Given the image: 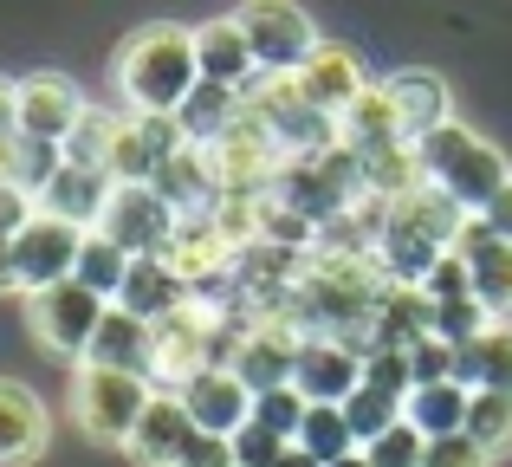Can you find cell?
Here are the masks:
<instances>
[{
    "label": "cell",
    "mask_w": 512,
    "mask_h": 467,
    "mask_svg": "<svg viewBox=\"0 0 512 467\" xmlns=\"http://www.w3.org/2000/svg\"><path fill=\"white\" fill-rule=\"evenodd\" d=\"M111 85H117V98H124L130 117H175L182 98L201 85L195 26H175V20L137 26L111 59Z\"/></svg>",
    "instance_id": "cell-1"
},
{
    "label": "cell",
    "mask_w": 512,
    "mask_h": 467,
    "mask_svg": "<svg viewBox=\"0 0 512 467\" xmlns=\"http://www.w3.org/2000/svg\"><path fill=\"white\" fill-rule=\"evenodd\" d=\"M461 228H467V208L448 202L441 189H428V182L415 195H402V202H389L383 234H376V266H383V279L422 286L428 266L461 240Z\"/></svg>",
    "instance_id": "cell-2"
},
{
    "label": "cell",
    "mask_w": 512,
    "mask_h": 467,
    "mask_svg": "<svg viewBox=\"0 0 512 467\" xmlns=\"http://www.w3.org/2000/svg\"><path fill=\"white\" fill-rule=\"evenodd\" d=\"M415 156H422V182L428 189H441L448 202H461L467 215H480V208L512 182L506 150H493V143L480 137V130H467V124H441L435 137L415 143Z\"/></svg>",
    "instance_id": "cell-3"
},
{
    "label": "cell",
    "mask_w": 512,
    "mask_h": 467,
    "mask_svg": "<svg viewBox=\"0 0 512 467\" xmlns=\"http://www.w3.org/2000/svg\"><path fill=\"white\" fill-rule=\"evenodd\" d=\"M156 383L130 377V370H104V364H72V422L91 435L98 448H124L137 416L150 409Z\"/></svg>",
    "instance_id": "cell-4"
},
{
    "label": "cell",
    "mask_w": 512,
    "mask_h": 467,
    "mask_svg": "<svg viewBox=\"0 0 512 467\" xmlns=\"http://www.w3.org/2000/svg\"><path fill=\"white\" fill-rule=\"evenodd\" d=\"M104 312H111V299H98L85 279H59L46 292H26V331L39 338V351L65 357V364H85L91 331H98Z\"/></svg>",
    "instance_id": "cell-5"
},
{
    "label": "cell",
    "mask_w": 512,
    "mask_h": 467,
    "mask_svg": "<svg viewBox=\"0 0 512 467\" xmlns=\"http://www.w3.org/2000/svg\"><path fill=\"white\" fill-rule=\"evenodd\" d=\"M195 150L208 156L221 195H266L279 182V169H286V150L273 143V130H266L253 111H240L221 137H214V143H195Z\"/></svg>",
    "instance_id": "cell-6"
},
{
    "label": "cell",
    "mask_w": 512,
    "mask_h": 467,
    "mask_svg": "<svg viewBox=\"0 0 512 467\" xmlns=\"http://www.w3.org/2000/svg\"><path fill=\"white\" fill-rule=\"evenodd\" d=\"M234 20H240V33H247L260 72H299L318 52V26L299 0H247Z\"/></svg>",
    "instance_id": "cell-7"
},
{
    "label": "cell",
    "mask_w": 512,
    "mask_h": 467,
    "mask_svg": "<svg viewBox=\"0 0 512 467\" xmlns=\"http://www.w3.org/2000/svg\"><path fill=\"white\" fill-rule=\"evenodd\" d=\"M156 390H175L182 377H195V370L214 364V331H221V305L214 299H195L188 292L175 312L156 318Z\"/></svg>",
    "instance_id": "cell-8"
},
{
    "label": "cell",
    "mask_w": 512,
    "mask_h": 467,
    "mask_svg": "<svg viewBox=\"0 0 512 467\" xmlns=\"http://www.w3.org/2000/svg\"><path fill=\"white\" fill-rule=\"evenodd\" d=\"M85 104L91 98L65 72H26L20 85H13V130L33 137V143H65L72 124L85 117Z\"/></svg>",
    "instance_id": "cell-9"
},
{
    "label": "cell",
    "mask_w": 512,
    "mask_h": 467,
    "mask_svg": "<svg viewBox=\"0 0 512 467\" xmlns=\"http://www.w3.org/2000/svg\"><path fill=\"white\" fill-rule=\"evenodd\" d=\"M78 247H85V234L65 228V221H52V215L26 221V228L13 234V286H20V299L72 279L78 273Z\"/></svg>",
    "instance_id": "cell-10"
},
{
    "label": "cell",
    "mask_w": 512,
    "mask_h": 467,
    "mask_svg": "<svg viewBox=\"0 0 512 467\" xmlns=\"http://www.w3.org/2000/svg\"><path fill=\"white\" fill-rule=\"evenodd\" d=\"M175 221H182V215H175L150 182H117L111 208H104V221H98V234H111L124 253H163L169 234H175Z\"/></svg>",
    "instance_id": "cell-11"
},
{
    "label": "cell",
    "mask_w": 512,
    "mask_h": 467,
    "mask_svg": "<svg viewBox=\"0 0 512 467\" xmlns=\"http://www.w3.org/2000/svg\"><path fill=\"white\" fill-rule=\"evenodd\" d=\"M383 91H389V104H396L402 143H422V137H435L441 124H454V85L441 72H428V65H402V72H389Z\"/></svg>",
    "instance_id": "cell-12"
},
{
    "label": "cell",
    "mask_w": 512,
    "mask_h": 467,
    "mask_svg": "<svg viewBox=\"0 0 512 467\" xmlns=\"http://www.w3.org/2000/svg\"><path fill=\"white\" fill-rule=\"evenodd\" d=\"M363 383V344L344 338H299V364H292V390L305 403H344Z\"/></svg>",
    "instance_id": "cell-13"
},
{
    "label": "cell",
    "mask_w": 512,
    "mask_h": 467,
    "mask_svg": "<svg viewBox=\"0 0 512 467\" xmlns=\"http://www.w3.org/2000/svg\"><path fill=\"white\" fill-rule=\"evenodd\" d=\"M175 396H182V409L195 416L201 435H234L240 422L253 416V390L227 364H208V370H195V377H182Z\"/></svg>",
    "instance_id": "cell-14"
},
{
    "label": "cell",
    "mask_w": 512,
    "mask_h": 467,
    "mask_svg": "<svg viewBox=\"0 0 512 467\" xmlns=\"http://www.w3.org/2000/svg\"><path fill=\"white\" fill-rule=\"evenodd\" d=\"M111 189H117V182L104 176V169H85V163H65V156H59L52 182L33 195V202H39V215H52V221H65V228L91 234L104 221V208H111Z\"/></svg>",
    "instance_id": "cell-15"
},
{
    "label": "cell",
    "mask_w": 512,
    "mask_h": 467,
    "mask_svg": "<svg viewBox=\"0 0 512 467\" xmlns=\"http://www.w3.org/2000/svg\"><path fill=\"white\" fill-rule=\"evenodd\" d=\"M454 253L467 260V279H474V299L487 305V318H512V240H500L480 215H467Z\"/></svg>",
    "instance_id": "cell-16"
},
{
    "label": "cell",
    "mask_w": 512,
    "mask_h": 467,
    "mask_svg": "<svg viewBox=\"0 0 512 467\" xmlns=\"http://www.w3.org/2000/svg\"><path fill=\"white\" fill-rule=\"evenodd\" d=\"M195 416L182 409V396L175 390H156L150 396V409L137 416V429H130V442H124V455L137 461V467H175L182 461V448L195 442Z\"/></svg>",
    "instance_id": "cell-17"
},
{
    "label": "cell",
    "mask_w": 512,
    "mask_h": 467,
    "mask_svg": "<svg viewBox=\"0 0 512 467\" xmlns=\"http://www.w3.org/2000/svg\"><path fill=\"white\" fill-rule=\"evenodd\" d=\"M85 364L130 370V377H150V383H156V331H150V318H137V312H124V305H111V312L98 318V331H91Z\"/></svg>",
    "instance_id": "cell-18"
},
{
    "label": "cell",
    "mask_w": 512,
    "mask_h": 467,
    "mask_svg": "<svg viewBox=\"0 0 512 467\" xmlns=\"http://www.w3.org/2000/svg\"><path fill=\"white\" fill-rule=\"evenodd\" d=\"M52 442V416L20 377H0V467H26L39 461Z\"/></svg>",
    "instance_id": "cell-19"
},
{
    "label": "cell",
    "mask_w": 512,
    "mask_h": 467,
    "mask_svg": "<svg viewBox=\"0 0 512 467\" xmlns=\"http://www.w3.org/2000/svg\"><path fill=\"white\" fill-rule=\"evenodd\" d=\"M292 364H299V331L292 325H247V338H240V351H234L227 370H234L253 396H266V390H286L292 383Z\"/></svg>",
    "instance_id": "cell-20"
},
{
    "label": "cell",
    "mask_w": 512,
    "mask_h": 467,
    "mask_svg": "<svg viewBox=\"0 0 512 467\" xmlns=\"http://www.w3.org/2000/svg\"><path fill=\"white\" fill-rule=\"evenodd\" d=\"M299 91L318 104V111H331V117H344L350 111V98H357L363 85H370V72H363V59L350 46H331V39H318V52L299 65Z\"/></svg>",
    "instance_id": "cell-21"
},
{
    "label": "cell",
    "mask_w": 512,
    "mask_h": 467,
    "mask_svg": "<svg viewBox=\"0 0 512 467\" xmlns=\"http://www.w3.org/2000/svg\"><path fill=\"white\" fill-rule=\"evenodd\" d=\"M428 331H435V299H428L422 286H396V279H389V286L376 292V312H370V344L376 351H409Z\"/></svg>",
    "instance_id": "cell-22"
},
{
    "label": "cell",
    "mask_w": 512,
    "mask_h": 467,
    "mask_svg": "<svg viewBox=\"0 0 512 467\" xmlns=\"http://www.w3.org/2000/svg\"><path fill=\"white\" fill-rule=\"evenodd\" d=\"M195 65H201V78H214V85H247L260 65H253V46H247V33H240V20L234 13H221V20H201L195 26Z\"/></svg>",
    "instance_id": "cell-23"
},
{
    "label": "cell",
    "mask_w": 512,
    "mask_h": 467,
    "mask_svg": "<svg viewBox=\"0 0 512 467\" xmlns=\"http://www.w3.org/2000/svg\"><path fill=\"white\" fill-rule=\"evenodd\" d=\"M150 189L163 195L175 215H214V202H221V182H214L208 156H201L195 143H188L182 156H169V163L156 169V176H150Z\"/></svg>",
    "instance_id": "cell-24"
},
{
    "label": "cell",
    "mask_w": 512,
    "mask_h": 467,
    "mask_svg": "<svg viewBox=\"0 0 512 467\" xmlns=\"http://www.w3.org/2000/svg\"><path fill=\"white\" fill-rule=\"evenodd\" d=\"M454 383H467V390H506L512 396V325H506V318H493L480 338H467L461 351H454Z\"/></svg>",
    "instance_id": "cell-25"
},
{
    "label": "cell",
    "mask_w": 512,
    "mask_h": 467,
    "mask_svg": "<svg viewBox=\"0 0 512 467\" xmlns=\"http://www.w3.org/2000/svg\"><path fill=\"white\" fill-rule=\"evenodd\" d=\"M338 143H344V150H357V156L402 143V130H396V104H389V91H383V85H363L357 98H350V111L338 117Z\"/></svg>",
    "instance_id": "cell-26"
},
{
    "label": "cell",
    "mask_w": 512,
    "mask_h": 467,
    "mask_svg": "<svg viewBox=\"0 0 512 467\" xmlns=\"http://www.w3.org/2000/svg\"><path fill=\"white\" fill-rule=\"evenodd\" d=\"M188 299V286L163 266V253H137L130 260V273H124V292H117V305L124 312H137V318H163V312H175V305Z\"/></svg>",
    "instance_id": "cell-27"
},
{
    "label": "cell",
    "mask_w": 512,
    "mask_h": 467,
    "mask_svg": "<svg viewBox=\"0 0 512 467\" xmlns=\"http://www.w3.org/2000/svg\"><path fill=\"white\" fill-rule=\"evenodd\" d=\"M402 422L409 429H422V442H435V435H461L467 429V383H415L409 403H402Z\"/></svg>",
    "instance_id": "cell-28"
},
{
    "label": "cell",
    "mask_w": 512,
    "mask_h": 467,
    "mask_svg": "<svg viewBox=\"0 0 512 467\" xmlns=\"http://www.w3.org/2000/svg\"><path fill=\"white\" fill-rule=\"evenodd\" d=\"M240 111H247V104H240V91H234V85H214V78H201V85L182 98L175 124H182V137H188V143H214Z\"/></svg>",
    "instance_id": "cell-29"
},
{
    "label": "cell",
    "mask_w": 512,
    "mask_h": 467,
    "mask_svg": "<svg viewBox=\"0 0 512 467\" xmlns=\"http://www.w3.org/2000/svg\"><path fill=\"white\" fill-rule=\"evenodd\" d=\"M422 189V156L415 143H389V150H370L363 156V195L370 202H402V195Z\"/></svg>",
    "instance_id": "cell-30"
},
{
    "label": "cell",
    "mask_w": 512,
    "mask_h": 467,
    "mask_svg": "<svg viewBox=\"0 0 512 467\" xmlns=\"http://www.w3.org/2000/svg\"><path fill=\"white\" fill-rule=\"evenodd\" d=\"M292 442H299V448H305V455H312L318 467H331V461L357 455V435H350V422H344V403H312Z\"/></svg>",
    "instance_id": "cell-31"
},
{
    "label": "cell",
    "mask_w": 512,
    "mask_h": 467,
    "mask_svg": "<svg viewBox=\"0 0 512 467\" xmlns=\"http://www.w3.org/2000/svg\"><path fill=\"white\" fill-rule=\"evenodd\" d=\"M117 124H124L117 111H104V104H85V117H78L72 137L59 143V156H65V163H85V169H104V176H111V143H117Z\"/></svg>",
    "instance_id": "cell-32"
},
{
    "label": "cell",
    "mask_w": 512,
    "mask_h": 467,
    "mask_svg": "<svg viewBox=\"0 0 512 467\" xmlns=\"http://www.w3.org/2000/svg\"><path fill=\"white\" fill-rule=\"evenodd\" d=\"M130 260H137V253H124L111 234H98V228H91V234H85V247H78V273H72V279H85V286L98 292V299H111V305H117Z\"/></svg>",
    "instance_id": "cell-33"
},
{
    "label": "cell",
    "mask_w": 512,
    "mask_h": 467,
    "mask_svg": "<svg viewBox=\"0 0 512 467\" xmlns=\"http://www.w3.org/2000/svg\"><path fill=\"white\" fill-rule=\"evenodd\" d=\"M461 435H474L493 461L512 455V396L506 390H467V429Z\"/></svg>",
    "instance_id": "cell-34"
},
{
    "label": "cell",
    "mask_w": 512,
    "mask_h": 467,
    "mask_svg": "<svg viewBox=\"0 0 512 467\" xmlns=\"http://www.w3.org/2000/svg\"><path fill=\"white\" fill-rule=\"evenodd\" d=\"M344 422H350V435H357V448H370L376 435H389L402 422V396H383V390H370V383H357V390L344 396Z\"/></svg>",
    "instance_id": "cell-35"
},
{
    "label": "cell",
    "mask_w": 512,
    "mask_h": 467,
    "mask_svg": "<svg viewBox=\"0 0 512 467\" xmlns=\"http://www.w3.org/2000/svg\"><path fill=\"white\" fill-rule=\"evenodd\" d=\"M150 176H156V150L143 143V130L130 124V111H124L117 143H111V182H150Z\"/></svg>",
    "instance_id": "cell-36"
},
{
    "label": "cell",
    "mask_w": 512,
    "mask_h": 467,
    "mask_svg": "<svg viewBox=\"0 0 512 467\" xmlns=\"http://www.w3.org/2000/svg\"><path fill=\"white\" fill-rule=\"evenodd\" d=\"M487 325H493V318H487V305H480V299H441L435 305V338L454 344V351H461L467 338H480Z\"/></svg>",
    "instance_id": "cell-37"
},
{
    "label": "cell",
    "mask_w": 512,
    "mask_h": 467,
    "mask_svg": "<svg viewBox=\"0 0 512 467\" xmlns=\"http://www.w3.org/2000/svg\"><path fill=\"white\" fill-rule=\"evenodd\" d=\"M305 409H312V403H305V396L292 390V383H286V390H266V396H253V422H260V429H273V435H286V442L299 435Z\"/></svg>",
    "instance_id": "cell-38"
},
{
    "label": "cell",
    "mask_w": 512,
    "mask_h": 467,
    "mask_svg": "<svg viewBox=\"0 0 512 467\" xmlns=\"http://www.w3.org/2000/svg\"><path fill=\"white\" fill-rule=\"evenodd\" d=\"M363 383L370 390H383V396H402L409 403V390H415V377H409V351H363Z\"/></svg>",
    "instance_id": "cell-39"
},
{
    "label": "cell",
    "mask_w": 512,
    "mask_h": 467,
    "mask_svg": "<svg viewBox=\"0 0 512 467\" xmlns=\"http://www.w3.org/2000/svg\"><path fill=\"white\" fill-rule=\"evenodd\" d=\"M370 467H422V455H428V442H422V429H409V422H396L389 435H376L370 448Z\"/></svg>",
    "instance_id": "cell-40"
},
{
    "label": "cell",
    "mask_w": 512,
    "mask_h": 467,
    "mask_svg": "<svg viewBox=\"0 0 512 467\" xmlns=\"http://www.w3.org/2000/svg\"><path fill=\"white\" fill-rule=\"evenodd\" d=\"M286 448H292L286 435L260 429V422H253V416H247V422H240V429H234V461H240V467H273L279 455H286Z\"/></svg>",
    "instance_id": "cell-41"
},
{
    "label": "cell",
    "mask_w": 512,
    "mask_h": 467,
    "mask_svg": "<svg viewBox=\"0 0 512 467\" xmlns=\"http://www.w3.org/2000/svg\"><path fill=\"white\" fill-rule=\"evenodd\" d=\"M422 292H428V299H474V279H467V260H461V253H441V260L435 266H428V279H422Z\"/></svg>",
    "instance_id": "cell-42"
},
{
    "label": "cell",
    "mask_w": 512,
    "mask_h": 467,
    "mask_svg": "<svg viewBox=\"0 0 512 467\" xmlns=\"http://www.w3.org/2000/svg\"><path fill=\"white\" fill-rule=\"evenodd\" d=\"M409 377L415 383H448L454 377V344H441L435 331H428V338H415L409 344Z\"/></svg>",
    "instance_id": "cell-43"
},
{
    "label": "cell",
    "mask_w": 512,
    "mask_h": 467,
    "mask_svg": "<svg viewBox=\"0 0 512 467\" xmlns=\"http://www.w3.org/2000/svg\"><path fill=\"white\" fill-rule=\"evenodd\" d=\"M422 467H493V455L474 442V435H435L428 455H422Z\"/></svg>",
    "instance_id": "cell-44"
},
{
    "label": "cell",
    "mask_w": 512,
    "mask_h": 467,
    "mask_svg": "<svg viewBox=\"0 0 512 467\" xmlns=\"http://www.w3.org/2000/svg\"><path fill=\"white\" fill-rule=\"evenodd\" d=\"M130 124H137V130H143V143L156 150V169H163L169 156H182V150H188V137H182V124H175V117H130Z\"/></svg>",
    "instance_id": "cell-45"
},
{
    "label": "cell",
    "mask_w": 512,
    "mask_h": 467,
    "mask_svg": "<svg viewBox=\"0 0 512 467\" xmlns=\"http://www.w3.org/2000/svg\"><path fill=\"white\" fill-rule=\"evenodd\" d=\"M175 467H240L234 461V435H195Z\"/></svg>",
    "instance_id": "cell-46"
},
{
    "label": "cell",
    "mask_w": 512,
    "mask_h": 467,
    "mask_svg": "<svg viewBox=\"0 0 512 467\" xmlns=\"http://www.w3.org/2000/svg\"><path fill=\"white\" fill-rule=\"evenodd\" d=\"M33 215H39V202H33V195H26V189H13V182H0V240H13V234H20Z\"/></svg>",
    "instance_id": "cell-47"
},
{
    "label": "cell",
    "mask_w": 512,
    "mask_h": 467,
    "mask_svg": "<svg viewBox=\"0 0 512 467\" xmlns=\"http://www.w3.org/2000/svg\"><path fill=\"white\" fill-rule=\"evenodd\" d=\"M480 221H487V228H493V234H500V240H512V182H506V189H500V195H493V202H487V208H480Z\"/></svg>",
    "instance_id": "cell-48"
},
{
    "label": "cell",
    "mask_w": 512,
    "mask_h": 467,
    "mask_svg": "<svg viewBox=\"0 0 512 467\" xmlns=\"http://www.w3.org/2000/svg\"><path fill=\"white\" fill-rule=\"evenodd\" d=\"M13 85L20 78H0V130H13Z\"/></svg>",
    "instance_id": "cell-49"
},
{
    "label": "cell",
    "mask_w": 512,
    "mask_h": 467,
    "mask_svg": "<svg viewBox=\"0 0 512 467\" xmlns=\"http://www.w3.org/2000/svg\"><path fill=\"white\" fill-rule=\"evenodd\" d=\"M0 292H20L13 286V240H0Z\"/></svg>",
    "instance_id": "cell-50"
},
{
    "label": "cell",
    "mask_w": 512,
    "mask_h": 467,
    "mask_svg": "<svg viewBox=\"0 0 512 467\" xmlns=\"http://www.w3.org/2000/svg\"><path fill=\"white\" fill-rule=\"evenodd\" d=\"M13 143H20V130H0V182H7V169H13Z\"/></svg>",
    "instance_id": "cell-51"
},
{
    "label": "cell",
    "mask_w": 512,
    "mask_h": 467,
    "mask_svg": "<svg viewBox=\"0 0 512 467\" xmlns=\"http://www.w3.org/2000/svg\"><path fill=\"white\" fill-rule=\"evenodd\" d=\"M273 467H318V461H312V455H305V448H299V442H292V448H286V455H279Z\"/></svg>",
    "instance_id": "cell-52"
},
{
    "label": "cell",
    "mask_w": 512,
    "mask_h": 467,
    "mask_svg": "<svg viewBox=\"0 0 512 467\" xmlns=\"http://www.w3.org/2000/svg\"><path fill=\"white\" fill-rule=\"evenodd\" d=\"M331 467H370V455L357 448V455H344V461H331Z\"/></svg>",
    "instance_id": "cell-53"
}]
</instances>
